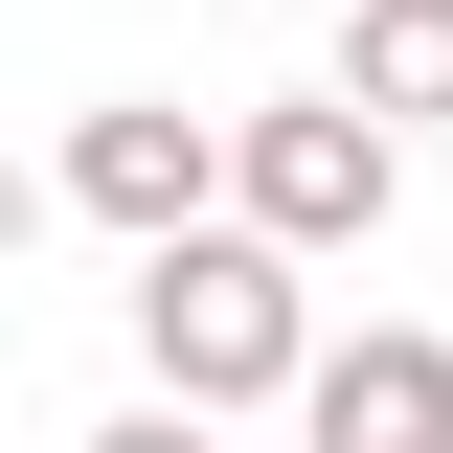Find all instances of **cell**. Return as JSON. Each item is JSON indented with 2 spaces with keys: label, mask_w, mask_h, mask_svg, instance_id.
<instances>
[{
  "label": "cell",
  "mask_w": 453,
  "mask_h": 453,
  "mask_svg": "<svg viewBox=\"0 0 453 453\" xmlns=\"http://www.w3.org/2000/svg\"><path fill=\"white\" fill-rule=\"evenodd\" d=\"M386 204H408V136L363 91H273V113H226V226H273L295 273L318 250H386Z\"/></svg>",
  "instance_id": "2"
},
{
  "label": "cell",
  "mask_w": 453,
  "mask_h": 453,
  "mask_svg": "<svg viewBox=\"0 0 453 453\" xmlns=\"http://www.w3.org/2000/svg\"><path fill=\"white\" fill-rule=\"evenodd\" d=\"M340 91L386 113V136H408V113H453V0H363V68H340Z\"/></svg>",
  "instance_id": "5"
},
{
  "label": "cell",
  "mask_w": 453,
  "mask_h": 453,
  "mask_svg": "<svg viewBox=\"0 0 453 453\" xmlns=\"http://www.w3.org/2000/svg\"><path fill=\"white\" fill-rule=\"evenodd\" d=\"M136 363H159V408H273L340 340H318V295H295L273 226H181V250H136Z\"/></svg>",
  "instance_id": "1"
},
{
  "label": "cell",
  "mask_w": 453,
  "mask_h": 453,
  "mask_svg": "<svg viewBox=\"0 0 453 453\" xmlns=\"http://www.w3.org/2000/svg\"><path fill=\"white\" fill-rule=\"evenodd\" d=\"M295 431H318V453H453V340L431 318H363L318 386H295Z\"/></svg>",
  "instance_id": "4"
},
{
  "label": "cell",
  "mask_w": 453,
  "mask_h": 453,
  "mask_svg": "<svg viewBox=\"0 0 453 453\" xmlns=\"http://www.w3.org/2000/svg\"><path fill=\"white\" fill-rule=\"evenodd\" d=\"M68 204H91V226H136V250H181V226H226V113H159V91L68 113Z\"/></svg>",
  "instance_id": "3"
},
{
  "label": "cell",
  "mask_w": 453,
  "mask_h": 453,
  "mask_svg": "<svg viewBox=\"0 0 453 453\" xmlns=\"http://www.w3.org/2000/svg\"><path fill=\"white\" fill-rule=\"evenodd\" d=\"M91 453H204V408H113V431H91Z\"/></svg>",
  "instance_id": "6"
}]
</instances>
